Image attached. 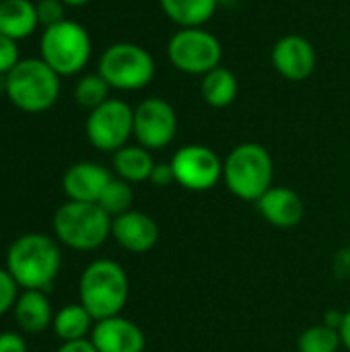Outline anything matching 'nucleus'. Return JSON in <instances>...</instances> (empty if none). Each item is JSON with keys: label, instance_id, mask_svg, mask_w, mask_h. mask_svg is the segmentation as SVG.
Masks as SVG:
<instances>
[{"label": "nucleus", "instance_id": "nucleus-29", "mask_svg": "<svg viewBox=\"0 0 350 352\" xmlns=\"http://www.w3.org/2000/svg\"><path fill=\"white\" fill-rule=\"evenodd\" d=\"M149 182H151L153 186H157V188H167V186L175 184V175H173L171 163H155Z\"/></svg>", "mask_w": 350, "mask_h": 352}, {"label": "nucleus", "instance_id": "nucleus-28", "mask_svg": "<svg viewBox=\"0 0 350 352\" xmlns=\"http://www.w3.org/2000/svg\"><path fill=\"white\" fill-rule=\"evenodd\" d=\"M21 62L19 41L0 33V74H8Z\"/></svg>", "mask_w": 350, "mask_h": 352}, {"label": "nucleus", "instance_id": "nucleus-3", "mask_svg": "<svg viewBox=\"0 0 350 352\" xmlns=\"http://www.w3.org/2000/svg\"><path fill=\"white\" fill-rule=\"evenodd\" d=\"M274 179V161L266 146L241 142L223 159V182L227 190L245 202H258Z\"/></svg>", "mask_w": 350, "mask_h": 352}, {"label": "nucleus", "instance_id": "nucleus-13", "mask_svg": "<svg viewBox=\"0 0 350 352\" xmlns=\"http://www.w3.org/2000/svg\"><path fill=\"white\" fill-rule=\"evenodd\" d=\"M111 237L130 254H146L159 241V225L140 210H128L111 219Z\"/></svg>", "mask_w": 350, "mask_h": 352}, {"label": "nucleus", "instance_id": "nucleus-5", "mask_svg": "<svg viewBox=\"0 0 350 352\" xmlns=\"http://www.w3.org/2000/svg\"><path fill=\"white\" fill-rule=\"evenodd\" d=\"M60 78L41 58H21L6 74V97L25 113H43L60 97Z\"/></svg>", "mask_w": 350, "mask_h": 352}, {"label": "nucleus", "instance_id": "nucleus-10", "mask_svg": "<svg viewBox=\"0 0 350 352\" xmlns=\"http://www.w3.org/2000/svg\"><path fill=\"white\" fill-rule=\"evenodd\" d=\"M169 163L175 184L190 192H206L223 179V159L206 144H186Z\"/></svg>", "mask_w": 350, "mask_h": 352}, {"label": "nucleus", "instance_id": "nucleus-9", "mask_svg": "<svg viewBox=\"0 0 350 352\" xmlns=\"http://www.w3.org/2000/svg\"><path fill=\"white\" fill-rule=\"evenodd\" d=\"M87 140L101 153H116L134 136V109L124 99L109 97L91 109L85 122Z\"/></svg>", "mask_w": 350, "mask_h": 352}, {"label": "nucleus", "instance_id": "nucleus-18", "mask_svg": "<svg viewBox=\"0 0 350 352\" xmlns=\"http://www.w3.org/2000/svg\"><path fill=\"white\" fill-rule=\"evenodd\" d=\"M39 27L37 8L31 0H2L0 2V33L21 41L31 37Z\"/></svg>", "mask_w": 350, "mask_h": 352}, {"label": "nucleus", "instance_id": "nucleus-32", "mask_svg": "<svg viewBox=\"0 0 350 352\" xmlns=\"http://www.w3.org/2000/svg\"><path fill=\"white\" fill-rule=\"evenodd\" d=\"M56 352H97L93 342L89 338L85 340H74V342H62V346Z\"/></svg>", "mask_w": 350, "mask_h": 352}, {"label": "nucleus", "instance_id": "nucleus-1", "mask_svg": "<svg viewBox=\"0 0 350 352\" xmlns=\"http://www.w3.org/2000/svg\"><path fill=\"white\" fill-rule=\"evenodd\" d=\"M23 291H47L60 274L58 241L43 233H25L6 250V266Z\"/></svg>", "mask_w": 350, "mask_h": 352}, {"label": "nucleus", "instance_id": "nucleus-21", "mask_svg": "<svg viewBox=\"0 0 350 352\" xmlns=\"http://www.w3.org/2000/svg\"><path fill=\"white\" fill-rule=\"evenodd\" d=\"M239 82L233 70L225 66H217L210 72H206L200 80V95L206 105L215 109H225L237 99Z\"/></svg>", "mask_w": 350, "mask_h": 352}, {"label": "nucleus", "instance_id": "nucleus-36", "mask_svg": "<svg viewBox=\"0 0 350 352\" xmlns=\"http://www.w3.org/2000/svg\"><path fill=\"white\" fill-rule=\"evenodd\" d=\"M0 95H6V74H0Z\"/></svg>", "mask_w": 350, "mask_h": 352}, {"label": "nucleus", "instance_id": "nucleus-4", "mask_svg": "<svg viewBox=\"0 0 350 352\" xmlns=\"http://www.w3.org/2000/svg\"><path fill=\"white\" fill-rule=\"evenodd\" d=\"M56 239L76 252H93L111 235V217L97 202L68 200L52 219Z\"/></svg>", "mask_w": 350, "mask_h": 352}, {"label": "nucleus", "instance_id": "nucleus-22", "mask_svg": "<svg viewBox=\"0 0 350 352\" xmlns=\"http://www.w3.org/2000/svg\"><path fill=\"white\" fill-rule=\"evenodd\" d=\"M95 326L93 316L80 305V303H70L60 307L54 314L52 330L62 342H74V340H85L91 336Z\"/></svg>", "mask_w": 350, "mask_h": 352}, {"label": "nucleus", "instance_id": "nucleus-7", "mask_svg": "<svg viewBox=\"0 0 350 352\" xmlns=\"http://www.w3.org/2000/svg\"><path fill=\"white\" fill-rule=\"evenodd\" d=\"M97 72L111 89L140 91L153 82L157 64L146 47L132 41H118L105 47L99 58Z\"/></svg>", "mask_w": 350, "mask_h": 352}, {"label": "nucleus", "instance_id": "nucleus-20", "mask_svg": "<svg viewBox=\"0 0 350 352\" xmlns=\"http://www.w3.org/2000/svg\"><path fill=\"white\" fill-rule=\"evenodd\" d=\"M163 14L179 29L204 27L217 12L219 0H159Z\"/></svg>", "mask_w": 350, "mask_h": 352}, {"label": "nucleus", "instance_id": "nucleus-31", "mask_svg": "<svg viewBox=\"0 0 350 352\" xmlns=\"http://www.w3.org/2000/svg\"><path fill=\"white\" fill-rule=\"evenodd\" d=\"M334 272L338 278L350 276V250H340L334 256Z\"/></svg>", "mask_w": 350, "mask_h": 352}, {"label": "nucleus", "instance_id": "nucleus-37", "mask_svg": "<svg viewBox=\"0 0 350 352\" xmlns=\"http://www.w3.org/2000/svg\"><path fill=\"white\" fill-rule=\"evenodd\" d=\"M235 2H239V0H219V6H231Z\"/></svg>", "mask_w": 350, "mask_h": 352}, {"label": "nucleus", "instance_id": "nucleus-34", "mask_svg": "<svg viewBox=\"0 0 350 352\" xmlns=\"http://www.w3.org/2000/svg\"><path fill=\"white\" fill-rule=\"evenodd\" d=\"M342 318H344V314H340V311H328V314L324 316V324H326L328 328L340 330V326H342Z\"/></svg>", "mask_w": 350, "mask_h": 352}, {"label": "nucleus", "instance_id": "nucleus-12", "mask_svg": "<svg viewBox=\"0 0 350 352\" xmlns=\"http://www.w3.org/2000/svg\"><path fill=\"white\" fill-rule=\"evenodd\" d=\"M316 64H318L316 47L303 35H295V33L285 35L272 47L274 70L291 82L307 80L314 74Z\"/></svg>", "mask_w": 350, "mask_h": 352}, {"label": "nucleus", "instance_id": "nucleus-19", "mask_svg": "<svg viewBox=\"0 0 350 352\" xmlns=\"http://www.w3.org/2000/svg\"><path fill=\"white\" fill-rule=\"evenodd\" d=\"M153 151L136 144H126L120 151L113 153L111 157V167L116 171V175L128 184H142L151 179L153 167H155V159L151 155Z\"/></svg>", "mask_w": 350, "mask_h": 352}, {"label": "nucleus", "instance_id": "nucleus-2", "mask_svg": "<svg viewBox=\"0 0 350 352\" xmlns=\"http://www.w3.org/2000/svg\"><path fill=\"white\" fill-rule=\"evenodd\" d=\"M130 280L126 270L107 258L93 260L78 280V303L95 322L120 316L128 303Z\"/></svg>", "mask_w": 350, "mask_h": 352}, {"label": "nucleus", "instance_id": "nucleus-23", "mask_svg": "<svg viewBox=\"0 0 350 352\" xmlns=\"http://www.w3.org/2000/svg\"><path fill=\"white\" fill-rule=\"evenodd\" d=\"M109 91H111V87L105 82V78L99 72H91V74H83L76 80L74 99L83 109L91 111L109 99Z\"/></svg>", "mask_w": 350, "mask_h": 352}, {"label": "nucleus", "instance_id": "nucleus-15", "mask_svg": "<svg viewBox=\"0 0 350 352\" xmlns=\"http://www.w3.org/2000/svg\"><path fill=\"white\" fill-rule=\"evenodd\" d=\"M111 177L113 175L107 167L93 161H80L66 169L62 177V188L68 200L97 202Z\"/></svg>", "mask_w": 350, "mask_h": 352}, {"label": "nucleus", "instance_id": "nucleus-30", "mask_svg": "<svg viewBox=\"0 0 350 352\" xmlns=\"http://www.w3.org/2000/svg\"><path fill=\"white\" fill-rule=\"evenodd\" d=\"M0 352H27V340L19 332H0Z\"/></svg>", "mask_w": 350, "mask_h": 352}, {"label": "nucleus", "instance_id": "nucleus-6", "mask_svg": "<svg viewBox=\"0 0 350 352\" xmlns=\"http://www.w3.org/2000/svg\"><path fill=\"white\" fill-rule=\"evenodd\" d=\"M93 54L89 31L70 19L45 27L39 39V58L60 76H74L85 70Z\"/></svg>", "mask_w": 350, "mask_h": 352}, {"label": "nucleus", "instance_id": "nucleus-26", "mask_svg": "<svg viewBox=\"0 0 350 352\" xmlns=\"http://www.w3.org/2000/svg\"><path fill=\"white\" fill-rule=\"evenodd\" d=\"M19 285L6 268H0V318L14 309L19 299Z\"/></svg>", "mask_w": 350, "mask_h": 352}, {"label": "nucleus", "instance_id": "nucleus-16", "mask_svg": "<svg viewBox=\"0 0 350 352\" xmlns=\"http://www.w3.org/2000/svg\"><path fill=\"white\" fill-rule=\"evenodd\" d=\"M258 212L262 219L276 229H293L301 223L305 204L301 196L287 186H272L258 202Z\"/></svg>", "mask_w": 350, "mask_h": 352}, {"label": "nucleus", "instance_id": "nucleus-11", "mask_svg": "<svg viewBox=\"0 0 350 352\" xmlns=\"http://www.w3.org/2000/svg\"><path fill=\"white\" fill-rule=\"evenodd\" d=\"M177 134V113L163 97H146L134 107V138L149 151H161Z\"/></svg>", "mask_w": 350, "mask_h": 352}, {"label": "nucleus", "instance_id": "nucleus-8", "mask_svg": "<svg viewBox=\"0 0 350 352\" xmlns=\"http://www.w3.org/2000/svg\"><path fill=\"white\" fill-rule=\"evenodd\" d=\"M167 58L175 70L192 76H204L212 68L221 66L223 45L219 37L204 27H188L169 37Z\"/></svg>", "mask_w": 350, "mask_h": 352}, {"label": "nucleus", "instance_id": "nucleus-24", "mask_svg": "<svg viewBox=\"0 0 350 352\" xmlns=\"http://www.w3.org/2000/svg\"><path fill=\"white\" fill-rule=\"evenodd\" d=\"M132 202H134V190L132 184L120 179V177H111V182L105 186L103 194L99 196L97 204L111 217H120L128 210H132Z\"/></svg>", "mask_w": 350, "mask_h": 352}, {"label": "nucleus", "instance_id": "nucleus-35", "mask_svg": "<svg viewBox=\"0 0 350 352\" xmlns=\"http://www.w3.org/2000/svg\"><path fill=\"white\" fill-rule=\"evenodd\" d=\"M66 6H72V8H78V6H85V4H89L91 0H62Z\"/></svg>", "mask_w": 350, "mask_h": 352}, {"label": "nucleus", "instance_id": "nucleus-38", "mask_svg": "<svg viewBox=\"0 0 350 352\" xmlns=\"http://www.w3.org/2000/svg\"><path fill=\"white\" fill-rule=\"evenodd\" d=\"M0 2H2V0H0Z\"/></svg>", "mask_w": 350, "mask_h": 352}, {"label": "nucleus", "instance_id": "nucleus-27", "mask_svg": "<svg viewBox=\"0 0 350 352\" xmlns=\"http://www.w3.org/2000/svg\"><path fill=\"white\" fill-rule=\"evenodd\" d=\"M35 8H37V19H39V25L45 27H52V25H58L66 19V4L62 0H37L35 2Z\"/></svg>", "mask_w": 350, "mask_h": 352}, {"label": "nucleus", "instance_id": "nucleus-33", "mask_svg": "<svg viewBox=\"0 0 350 352\" xmlns=\"http://www.w3.org/2000/svg\"><path fill=\"white\" fill-rule=\"evenodd\" d=\"M340 340H342V346L349 349L350 352V309L344 311V318H342V326H340Z\"/></svg>", "mask_w": 350, "mask_h": 352}, {"label": "nucleus", "instance_id": "nucleus-17", "mask_svg": "<svg viewBox=\"0 0 350 352\" xmlns=\"http://www.w3.org/2000/svg\"><path fill=\"white\" fill-rule=\"evenodd\" d=\"M17 326L23 334H41L52 328L54 311L45 291H23L12 309Z\"/></svg>", "mask_w": 350, "mask_h": 352}, {"label": "nucleus", "instance_id": "nucleus-14", "mask_svg": "<svg viewBox=\"0 0 350 352\" xmlns=\"http://www.w3.org/2000/svg\"><path fill=\"white\" fill-rule=\"evenodd\" d=\"M89 340L97 352H144L146 346L144 332L122 316L95 322Z\"/></svg>", "mask_w": 350, "mask_h": 352}, {"label": "nucleus", "instance_id": "nucleus-25", "mask_svg": "<svg viewBox=\"0 0 350 352\" xmlns=\"http://www.w3.org/2000/svg\"><path fill=\"white\" fill-rule=\"evenodd\" d=\"M340 346H342L340 332L334 328H328L326 324L303 330L297 340L299 352H338Z\"/></svg>", "mask_w": 350, "mask_h": 352}]
</instances>
